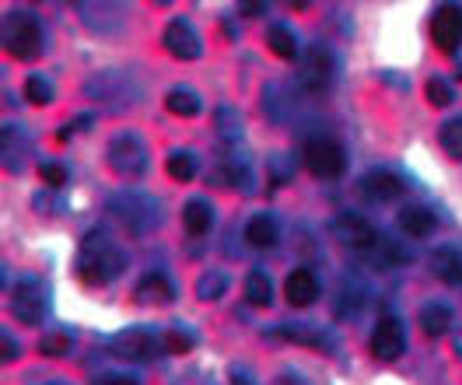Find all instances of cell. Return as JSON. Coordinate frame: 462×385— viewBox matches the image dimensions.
I'll use <instances>...</instances> for the list:
<instances>
[{"label":"cell","mask_w":462,"mask_h":385,"mask_svg":"<svg viewBox=\"0 0 462 385\" xmlns=\"http://www.w3.org/2000/svg\"><path fill=\"white\" fill-rule=\"evenodd\" d=\"M126 263H130L126 252L116 245L109 232L95 228V232H88V235L81 238V249H78V273H81V280L91 284V288H102V284L116 280V277L126 270Z\"/></svg>","instance_id":"1"},{"label":"cell","mask_w":462,"mask_h":385,"mask_svg":"<svg viewBox=\"0 0 462 385\" xmlns=\"http://www.w3.org/2000/svg\"><path fill=\"white\" fill-rule=\"evenodd\" d=\"M109 214L130 232V235H151L162 225V204L147 193H116L109 197Z\"/></svg>","instance_id":"2"},{"label":"cell","mask_w":462,"mask_h":385,"mask_svg":"<svg viewBox=\"0 0 462 385\" xmlns=\"http://www.w3.org/2000/svg\"><path fill=\"white\" fill-rule=\"evenodd\" d=\"M4 46L14 60L42 57V29H39V22L25 11H11L4 18Z\"/></svg>","instance_id":"3"},{"label":"cell","mask_w":462,"mask_h":385,"mask_svg":"<svg viewBox=\"0 0 462 385\" xmlns=\"http://www.w3.org/2000/svg\"><path fill=\"white\" fill-rule=\"evenodd\" d=\"M106 158H109V169H113L116 176H126V179H137L147 172V144L137 137V133H119L109 141V151H106Z\"/></svg>","instance_id":"4"},{"label":"cell","mask_w":462,"mask_h":385,"mask_svg":"<svg viewBox=\"0 0 462 385\" xmlns=\"http://www.w3.org/2000/svg\"><path fill=\"white\" fill-rule=\"evenodd\" d=\"M305 165H309V172L319 179H340L346 169V154L337 141L316 137V141L305 144Z\"/></svg>","instance_id":"5"},{"label":"cell","mask_w":462,"mask_h":385,"mask_svg":"<svg viewBox=\"0 0 462 385\" xmlns=\"http://www.w3.org/2000/svg\"><path fill=\"white\" fill-rule=\"evenodd\" d=\"M46 308H50V301H46L42 284H35V280L14 284V291H11V316H14L18 323L39 326V323L46 319Z\"/></svg>","instance_id":"6"},{"label":"cell","mask_w":462,"mask_h":385,"mask_svg":"<svg viewBox=\"0 0 462 385\" xmlns=\"http://www.w3.org/2000/svg\"><path fill=\"white\" fill-rule=\"evenodd\" d=\"M431 39L441 53H456L462 42V7L459 4H441L431 18Z\"/></svg>","instance_id":"7"},{"label":"cell","mask_w":462,"mask_h":385,"mask_svg":"<svg viewBox=\"0 0 462 385\" xmlns=\"http://www.w3.org/2000/svg\"><path fill=\"white\" fill-rule=\"evenodd\" d=\"M333 232L344 238L354 252H361V256H368V252L378 245V238H382L361 214H340V217L333 221Z\"/></svg>","instance_id":"8"},{"label":"cell","mask_w":462,"mask_h":385,"mask_svg":"<svg viewBox=\"0 0 462 385\" xmlns=\"http://www.w3.org/2000/svg\"><path fill=\"white\" fill-rule=\"evenodd\" d=\"M158 347H162V340L154 333H147V329H126L113 340V354L123 357V361H134V364L151 361L158 354Z\"/></svg>","instance_id":"9"},{"label":"cell","mask_w":462,"mask_h":385,"mask_svg":"<svg viewBox=\"0 0 462 385\" xmlns=\"http://www.w3.org/2000/svg\"><path fill=\"white\" fill-rule=\"evenodd\" d=\"M403 351H406L403 323L396 316H382L375 333H372V354L378 361H396V357H403Z\"/></svg>","instance_id":"10"},{"label":"cell","mask_w":462,"mask_h":385,"mask_svg":"<svg viewBox=\"0 0 462 385\" xmlns=\"http://www.w3.org/2000/svg\"><path fill=\"white\" fill-rule=\"evenodd\" d=\"M403 193H406V186L396 172L375 169V172H368V176L361 179V197L372 200V204H393V200H400Z\"/></svg>","instance_id":"11"},{"label":"cell","mask_w":462,"mask_h":385,"mask_svg":"<svg viewBox=\"0 0 462 385\" xmlns=\"http://www.w3.org/2000/svg\"><path fill=\"white\" fill-rule=\"evenodd\" d=\"M165 50L172 53L175 60H197L203 53V42L197 29L186 22V18H175L165 29Z\"/></svg>","instance_id":"12"},{"label":"cell","mask_w":462,"mask_h":385,"mask_svg":"<svg viewBox=\"0 0 462 385\" xmlns=\"http://www.w3.org/2000/svg\"><path fill=\"white\" fill-rule=\"evenodd\" d=\"M298 78H301V85L309 91H326L333 85V57L326 53V50H309L305 60H301V70H298Z\"/></svg>","instance_id":"13"},{"label":"cell","mask_w":462,"mask_h":385,"mask_svg":"<svg viewBox=\"0 0 462 385\" xmlns=\"http://www.w3.org/2000/svg\"><path fill=\"white\" fill-rule=\"evenodd\" d=\"M428 267H431V273L441 280V284H448V288L462 284V252L456 249V245H441V249H434L431 260H428Z\"/></svg>","instance_id":"14"},{"label":"cell","mask_w":462,"mask_h":385,"mask_svg":"<svg viewBox=\"0 0 462 385\" xmlns=\"http://www.w3.org/2000/svg\"><path fill=\"white\" fill-rule=\"evenodd\" d=\"M284 295L294 308H305V305H312L319 298V280L312 270H294L288 273V280H284Z\"/></svg>","instance_id":"15"},{"label":"cell","mask_w":462,"mask_h":385,"mask_svg":"<svg viewBox=\"0 0 462 385\" xmlns=\"http://www.w3.org/2000/svg\"><path fill=\"white\" fill-rule=\"evenodd\" d=\"M182 225H186V232L189 235H207L210 228H214V204L210 200H189L186 207H182Z\"/></svg>","instance_id":"16"},{"label":"cell","mask_w":462,"mask_h":385,"mask_svg":"<svg viewBox=\"0 0 462 385\" xmlns=\"http://www.w3.org/2000/svg\"><path fill=\"white\" fill-rule=\"evenodd\" d=\"M396 221L410 238H428L438 228V217L428 207H403L396 214Z\"/></svg>","instance_id":"17"},{"label":"cell","mask_w":462,"mask_h":385,"mask_svg":"<svg viewBox=\"0 0 462 385\" xmlns=\"http://www.w3.org/2000/svg\"><path fill=\"white\" fill-rule=\"evenodd\" d=\"M0 141H4V165L11 169V172H18L22 165H25V154H29V137L22 133V126H4V133H0Z\"/></svg>","instance_id":"18"},{"label":"cell","mask_w":462,"mask_h":385,"mask_svg":"<svg viewBox=\"0 0 462 385\" xmlns=\"http://www.w3.org/2000/svg\"><path fill=\"white\" fill-rule=\"evenodd\" d=\"M452 323H456V316H452L448 305H424L420 308V329L428 336H445L452 329Z\"/></svg>","instance_id":"19"},{"label":"cell","mask_w":462,"mask_h":385,"mask_svg":"<svg viewBox=\"0 0 462 385\" xmlns=\"http://www.w3.org/2000/svg\"><path fill=\"white\" fill-rule=\"evenodd\" d=\"M277 221L270 217V214H256L249 225H245V242L249 245H256V249H270L273 242H277Z\"/></svg>","instance_id":"20"},{"label":"cell","mask_w":462,"mask_h":385,"mask_svg":"<svg viewBox=\"0 0 462 385\" xmlns=\"http://www.w3.org/2000/svg\"><path fill=\"white\" fill-rule=\"evenodd\" d=\"M165 105H169V113H175V116H182V119L200 116V109H203L200 95L189 88H172L165 95Z\"/></svg>","instance_id":"21"},{"label":"cell","mask_w":462,"mask_h":385,"mask_svg":"<svg viewBox=\"0 0 462 385\" xmlns=\"http://www.w3.org/2000/svg\"><path fill=\"white\" fill-rule=\"evenodd\" d=\"M266 46L273 50V57H281V60L298 57V35H294L288 25H273V29L266 32Z\"/></svg>","instance_id":"22"},{"label":"cell","mask_w":462,"mask_h":385,"mask_svg":"<svg viewBox=\"0 0 462 385\" xmlns=\"http://www.w3.org/2000/svg\"><path fill=\"white\" fill-rule=\"evenodd\" d=\"M165 169H169V176H172L175 182H189V179L197 176L200 161H197V154H193V151H172V154H169V161H165Z\"/></svg>","instance_id":"23"},{"label":"cell","mask_w":462,"mask_h":385,"mask_svg":"<svg viewBox=\"0 0 462 385\" xmlns=\"http://www.w3.org/2000/svg\"><path fill=\"white\" fill-rule=\"evenodd\" d=\"M273 336H284L291 344H309V347H329V340L316 326H305V323H291L284 329H273Z\"/></svg>","instance_id":"24"},{"label":"cell","mask_w":462,"mask_h":385,"mask_svg":"<svg viewBox=\"0 0 462 385\" xmlns=\"http://www.w3.org/2000/svg\"><path fill=\"white\" fill-rule=\"evenodd\" d=\"M175 291L172 284L162 277V273H151L137 284V301H172Z\"/></svg>","instance_id":"25"},{"label":"cell","mask_w":462,"mask_h":385,"mask_svg":"<svg viewBox=\"0 0 462 385\" xmlns=\"http://www.w3.org/2000/svg\"><path fill=\"white\" fill-rule=\"evenodd\" d=\"M245 298H249V305H256V308H266L270 301H273V284H270V277L256 270V273H249V280H245Z\"/></svg>","instance_id":"26"},{"label":"cell","mask_w":462,"mask_h":385,"mask_svg":"<svg viewBox=\"0 0 462 385\" xmlns=\"http://www.w3.org/2000/svg\"><path fill=\"white\" fill-rule=\"evenodd\" d=\"M228 291V277L221 270H207L200 280H197V295L200 301H217V298Z\"/></svg>","instance_id":"27"},{"label":"cell","mask_w":462,"mask_h":385,"mask_svg":"<svg viewBox=\"0 0 462 385\" xmlns=\"http://www.w3.org/2000/svg\"><path fill=\"white\" fill-rule=\"evenodd\" d=\"M441 148H445V154L448 158H456V161H462V116L448 119L445 126H441Z\"/></svg>","instance_id":"28"},{"label":"cell","mask_w":462,"mask_h":385,"mask_svg":"<svg viewBox=\"0 0 462 385\" xmlns=\"http://www.w3.org/2000/svg\"><path fill=\"white\" fill-rule=\"evenodd\" d=\"M424 95H428V102H431L434 109H445V105H452L456 102V91L448 81H441V78H431L428 85H424Z\"/></svg>","instance_id":"29"},{"label":"cell","mask_w":462,"mask_h":385,"mask_svg":"<svg viewBox=\"0 0 462 385\" xmlns=\"http://www.w3.org/2000/svg\"><path fill=\"white\" fill-rule=\"evenodd\" d=\"M25 95H29L32 105H50L53 102V85L42 74H32L29 81H25Z\"/></svg>","instance_id":"30"},{"label":"cell","mask_w":462,"mask_h":385,"mask_svg":"<svg viewBox=\"0 0 462 385\" xmlns=\"http://www.w3.org/2000/svg\"><path fill=\"white\" fill-rule=\"evenodd\" d=\"M162 347L169 351V354H189V347H193V336L186 333V329H169L165 336H162Z\"/></svg>","instance_id":"31"},{"label":"cell","mask_w":462,"mask_h":385,"mask_svg":"<svg viewBox=\"0 0 462 385\" xmlns=\"http://www.w3.org/2000/svg\"><path fill=\"white\" fill-rule=\"evenodd\" d=\"M70 344H74L70 333H50V336L39 344V351H42L46 357H63L67 351H70Z\"/></svg>","instance_id":"32"},{"label":"cell","mask_w":462,"mask_h":385,"mask_svg":"<svg viewBox=\"0 0 462 385\" xmlns=\"http://www.w3.org/2000/svg\"><path fill=\"white\" fill-rule=\"evenodd\" d=\"M39 176L46 179V186H63V182H67V169L46 161V165H39Z\"/></svg>","instance_id":"33"},{"label":"cell","mask_w":462,"mask_h":385,"mask_svg":"<svg viewBox=\"0 0 462 385\" xmlns=\"http://www.w3.org/2000/svg\"><path fill=\"white\" fill-rule=\"evenodd\" d=\"M0 357H4V361H14V357H18V344H14V336H7V333L0 336Z\"/></svg>","instance_id":"34"},{"label":"cell","mask_w":462,"mask_h":385,"mask_svg":"<svg viewBox=\"0 0 462 385\" xmlns=\"http://www.w3.org/2000/svg\"><path fill=\"white\" fill-rule=\"evenodd\" d=\"M277 385H309V382H305L298 371H281V375H277Z\"/></svg>","instance_id":"35"},{"label":"cell","mask_w":462,"mask_h":385,"mask_svg":"<svg viewBox=\"0 0 462 385\" xmlns=\"http://www.w3.org/2000/svg\"><path fill=\"white\" fill-rule=\"evenodd\" d=\"M95 385H137L134 379H126V375H102Z\"/></svg>","instance_id":"36"},{"label":"cell","mask_w":462,"mask_h":385,"mask_svg":"<svg viewBox=\"0 0 462 385\" xmlns=\"http://www.w3.org/2000/svg\"><path fill=\"white\" fill-rule=\"evenodd\" d=\"M231 385H256V382H253V375H249L245 368H235V371H231Z\"/></svg>","instance_id":"37"},{"label":"cell","mask_w":462,"mask_h":385,"mask_svg":"<svg viewBox=\"0 0 462 385\" xmlns=\"http://www.w3.org/2000/svg\"><path fill=\"white\" fill-rule=\"evenodd\" d=\"M266 4H242V14H263Z\"/></svg>","instance_id":"38"},{"label":"cell","mask_w":462,"mask_h":385,"mask_svg":"<svg viewBox=\"0 0 462 385\" xmlns=\"http://www.w3.org/2000/svg\"><path fill=\"white\" fill-rule=\"evenodd\" d=\"M42 385H60V382H42Z\"/></svg>","instance_id":"39"}]
</instances>
